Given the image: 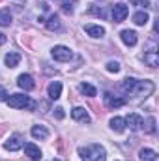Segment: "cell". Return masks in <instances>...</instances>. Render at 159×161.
<instances>
[{
  "instance_id": "cell-13",
  "label": "cell",
  "mask_w": 159,
  "mask_h": 161,
  "mask_svg": "<svg viewBox=\"0 0 159 161\" xmlns=\"http://www.w3.org/2000/svg\"><path fill=\"white\" fill-rule=\"evenodd\" d=\"M84 32H86L90 38H103V36H105V28L99 26V25H86V26H84Z\"/></svg>"
},
{
  "instance_id": "cell-20",
  "label": "cell",
  "mask_w": 159,
  "mask_h": 161,
  "mask_svg": "<svg viewBox=\"0 0 159 161\" xmlns=\"http://www.w3.org/2000/svg\"><path fill=\"white\" fill-rule=\"evenodd\" d=\"M79 92L82 94V96H88V97H94V96L97 94L96 86H92V84H88V82H80L79 84Z\"/></svg>"
},
{
  "instance_id": "cell-3",
  "label": "cell",
  "mask_w": 159,
  "mask_h": 161,
  "mask_svg": "<svg viewBox=\"0 0 159 161\" xmlns=\"http://www.w3.org/2000/svg\"><path fill=\"white\" fill-rule=\"evenodd\" d=\"M6 103L11 107V109H34V101L28 97V96H25V94H11L8 99H6Z\"/></svg>"
},
{
  "instance_id": "cell-12",
  "label": "cell",
  "mask_w": 159,
  "mask_h": 161,
  "mask_svg": "<svg viewBox=\"0 0 159 161\" xmlns=\"http://www.w3.org/2000/svg\"><path fill=\"white\" fill-rule=\"evenodd\" d=\"M120 38H122V41H123L127 47H135V45H137V41H139V36H137V32H135V30H122Z\"/></svg>"
},
{
  "instance_id": "cell-22",
  "label": "cell",
  "mask_w": 159,
  "mask_h": 161,
  "mask_svg": "<svg viewBox=\"0 0 159 161\" xmlns=\"http://www.w3.org/2000/svg\"><path fill=\"white\" fill-rule=\"evenodd\" d=\"M47 28H49L51 32H54V30H60V28H62V23H60L58 15H51V17L47 19Z\"/></svg>"
},
{
  "instance_id": "cell-31",
  "label": "cell",
  "mask_w": 159,
  "mask_h": 161,
  "mask_svg": "<svg viewBox=\"0 0 159 161\" xmlns=\"http://www.w3.org/2000/svg\"><path fill=\"white\" fill-rule=\"evenodd\" d=\"M129 161H131V159H129Z\"/></svg>"
},
{
  "instance_id": "cell-27",
  "label": "cell",
  "mask_w": 159,
  "mask_h": 161,
  "mask_svg": "<svg viewBox=\"0 0 159 161\" xmlns=\"http://www.w3.org/2000/svg\"><path fill=\"white\" fill-rule=\"evenodd\" d=\"M54 116H56L58 120H62V118L66 116V114H64V109H62V107H56V109H54Z\"/></svg>"
},
{
  "instance_id": "cell-28",
  "label": "cell",
  "mask_w": 159,
  "mask_h": 161,
  "mask_svg": "<svg viewBox=\"0 0 159 161\" xmlns=\"http://www.w3.org/2000/svg\"><path fill=\"white\" fill-rule=\"evenodd\" d=\"M6 99H8V92L0 86V101H6Z\"/></svg>"
},
{
  "instance_id": "cell-29",
  "label": "cell",
  "mask_w": 159,
  "mask_h": 161,
  "mask_svg": "<svg viewBox=\"0 0 159 161\" xmlns=\"http://www.w3.org/2000/svg\"><path fill=\"white\" fill-rule=\"evenodd\" d=\"M4 43H6V36L0 32V45H4Z\"/></svg>"
},
{
  "instance_id": "cell-6",
  "label": "cell",
  "mask_w": 159,
  "mask_h": 161,
  "mask_svg": "<svg viewBox=\"0 0 159 161\" xmlns=\"http://www.w3.org/2000/svg\"><path fill=\"white\" fill-rule=\"evenodd\" d=\"M111 13H112V21H114V23H122V21H125V17L129 15V8H127L125 4H114Z\"/></svg>"
},
{
  "instance_id": "cell-2",
  "label": "cell",
  "mask_w": 159,
  "mask_h": 161,
  "mask_svg": "<svg viewBox=\"0 0 159 161\" xmlns=\"http://www.w3.org/2000/svg\"><path fill=\"white\" fill-rule=\"evenodd\" d=\"M82 161H107V152L101 144H88L79 148Z\"/></svg>"
},
{
  "instance_id": "cell-17",
  "label": "cell",
  "mask_w": 159,
  "mask_h": 161,
  "mask_svg": "<svg viewBox=\"0 0 159 161\" xmlns=\"http://www.w3.org/2000/svg\"><path fill=\"white\" fill-rule=\"evenodd\" d=\"M4 62H6L8 68H17L19 62H21V54H19V53H8V54L4 56Z\"/></svg>"
},
{
  "instance_id": "cell-19",
  "label": "cell",
  "mask_w": 159,
  "mask_h": 161,
  "mask_svg": "<svg viewBox=\"0 0 159 161\" xmlns=\"http://www.w3.org/2000/svg\"><path fill=\"white\" fill-rule=\"evenodd\" d=\"M139 158H140V161H156L157 152L152 150V148H142V150L139 152Z\"/></svg>"
},
{
  "instance_id": "cell-16",
  "label": "cell",
  "mask_w": 159,
  "mask_h": 161,
  "mask_svg": "<svg viewBox=\"0 0 159 161\" xmlns=\"http://www.w3.org/2000/svg\"><path fill=\"white\" fill-rule=\"evenodd\" d=\"M71 116H73V120H77V122H82V124H90V116H88L86 109H82V107H75V109L71 111Z\"/></svg>"
},
{
  "instance_id": "cell-25",
  "label": "cell",
  "mask_w": 159,
  "mask_h": 161,
  "mask_svg": "<svg viewBox=\"0 0 159 161\" xmlns=\"http://www.w3.org/2000/svg\"><path fill=\"white\" fill-rule=\"evenodd\" d=\"M107 71H111V73H118V71H120V64L116 62V60L107 62Z\"/></svg>"
},
{
  "instance_id": "cell-1",
  "label": "cell",
  "mask_w": 159,
  "mask_h": 161,
  "mask_svg": "<svg viewBox=\"0 0 159 161\" xmlns=\"http://www.w3.org/2000/svg\"><path fill=\"white\" fill-rule=\"evenodd\" d=\"M120 90H122L123 94H127V96L148 97V96L156 90V86H154L152 80H137V79H133V77H127V79L122 80Z\"/></svg>"
},
{
  "instance_id": "cell-4",
  "label": "cell",
  "mask_w": 159,
  "mask_h": 161,
  "mask_svg": "<svg viewBox=\"0 0 159 161\" xmlns=\"http://www.w3.org/2000/svg\"><path fill=\"white\" fill-rule=\"evenodd\" d=\"M51 54H52V58L58 60V62H68V60L73 56V53L69 51V47H64V45H56V47H52Z\"/></svg>"
},
{
  "instance_id": "cell-26",
  "label": "cell",
  "mask_w": 159,
  "mask_h": 161,
  "mask_svg": "<svg viewBox=\"0 0 159 161\" xmlns=\"http://www.w3.org/2000/svg\"><path fill=\"white\" fill-rule=\"evenodd\" d=\"M146 133H156V120L154 118H148V122H146Z\"/></svg>"
},
{
  "instance_id": "cell-23",
  "label": "cell",
  "mask_w": 159,
  "mask_h": 161,
  "mask_svg": "<svg viewBox=\"0 0 159 161\" xmlns=\"http://www.w3.org/2000/svg\"><path fill=\"white\" fill-rule=\"evenodd\" d=\"M9 25H11L9 9H0V26H9Z\"/></svg>"
},
{
  "instance_id": "cell-14",
  "label": "cell",
  "mask_w": 159,
  "mask_h": 161,
  "mask_svg": "<svg viewBox=\"0 0 159 161\" xmlns=\"http://www.w3.org/2000/svg\"><path fill=\"white\" fill-rule=\"evenodd\" d=\"M47 94H49V97H51V99H58V97H60V94H62V82L52 80V82L47 86Z\"/></svg>"
},
{
  "instance_id": "cell-18",
  "label": "cell",
  "mask_w": 159,
  "mask_h": 161,
  "mask_svg": "<svg viewBox=\"0 0 159 161\" xmlns=\"http://www.w3.org/2000/svg\"><path fill=\"white\" fill-rule=\"evenodd\" d=\"M111 129H114L116 133H123L125 131V120L123 118H120V116H114V118H111Z\"/></svg>"
},
{
  "instance_id": "cell-9",
  "label": "cell",
  "mask_w": 159,
  "mask_h": 161,
  "mask_svg": "<svg viewBox=\"0 0 159 161\" xmlns=\"http://www.w3.org/2000/svg\"><path fill=\"white\" fill-rule=\"evenodd\" d=\"M103 99H105V105H107L109 109H118V107H123V105H125V99H123V97L112 96V94H109V92L103 96Z\"/></svg>"
},
{
  "instance_id": "cell-5",
  "label": "cell",
  "mask_w": 159,
  "mask_h": 161,
  "mask_svg": "<svg viewBox=\"0 0 159 161\" xmlns=\"http://www.w3.org/2000/svg\"><path fill=\"white\" fill-rule=\"evenodd\" d=\"M144 62L150 66V68H157L159 66V53H157V47L156 43L150 45L148 51H144Z\"/></svg>"
},
{
  "instance_id": "cell-15",
  "label": "cell",
  "mask_w": 159,
  "mask_h": 161,
  "mask_svg": "<svg viewBox=\"0 0 159 161\" xmlns=\"http://www.w3.org/2000/svg\"><path fill=\"white\" fill-rule=\"evenodd\" d=\"M30 133H32V137L34 139H40V141H45V139H49V129L45 127V125H32V129H30Z\"/></svg>"
},
{
  "instance_id": "cell-24",
  "label": "cell",
  "mask_w": 159,
  "mask_h": 161,
  "mask_svg": "<svg viewBox=\"0 0 159 161\" xmlns=\"http://www.w3.org/2000/svg\"><path fill=\"white\" fill-rule=\"evenodd\" d=\"M77 0H62V9L66 11V13H73V4H75Z\"/></svg>"
},
{
  "instance_id": "cell-7",
  "label": "cell",
  "mask_w": 159,
  "mask_h": 161,
  "mask_svg": "<svg viewBox=\"0 0 159 161\" xmlns=\"http://www.w3.org/2000/svg\"><path fill=\"white\" fill-rule=\"evenodd\" d=\"M4 148H6L8 152H17V150H21V148H23V137H21L19 133L11 135V137L4 142Z\"/></svg>"
},
{
  "instance_id": "cell-21",
  "label": "cell",
  "mask_w": 159,
  "mask_h": 161,
  "mask_svg": "<svg viewBox=\"0 0 159 161\" xmlns=\"http://www.w3.org/2000/svg\"><path fill=\"white\" fill-rule=\"evenodd\" d=\"M148 21H150V15H148L146 11H137V13L133 15V23H135L137 26H144Z\"/></svg>"
},
{
  "instance_id": "cell-8",
  "label": "cell",
  "mask_w": 159,
  "mask_h": 161,
  "mask_svg": "<svg viewBox=\"0 0 159 161\" xmlns=\"http://www.w3.org/2000/svg\"><path fill=\"white\" fill-rule=\"evenodd\" d=\"M125 125H127L131 131H139L140 127H144V120H142V116H140V114L131 113V114L125 118Z\"/></svg>"
},
{
  "instance_id": "cell-30",
  "label": "cell",
  "mask_w": 159,
  "mask_h": 161,
  "mask_svg": "<svg viewBox=\"0 0 159 161\" xmlns=\"http://www.w3.org/2000/svg\"><path fill=\"white\" fill-rule=\"evenodd\" d=\"M51 161H62V159H51Z\"/></svg>"
},
{
  "instance_id": "cell-11",
  "label": "cell",
  "mask_w": 159,
  "mask_h": 161,
  "mask_svg": "<svg viewBox=\"0 0 159 161\" xmlns=\"http://www.w3.org/2000/svg\"><path fill=\"white\" fill-rule=\"evenodd\" d=\"M25 156L30 158L32 161H40L41 159V150L34 144V142H26V144H25Z\"/></svg>"
},
{
  "instance_id": "cell-10",
  "label": "cell",
  "mask_w": 159,
  "mask_h": 161,
  "mask_svg": "<svg viewBox=\"0 0 159 161\" xmlns=\"http://www.w3.org/2000/svg\"><path fill=\"white\" fill-rule=\"evenodd\" d=\"M17 86L28 92V90H34L36 82H34V79H32V75H28V73H23V75H19V77H17Z\"/></svg>"
}]
</instances>
